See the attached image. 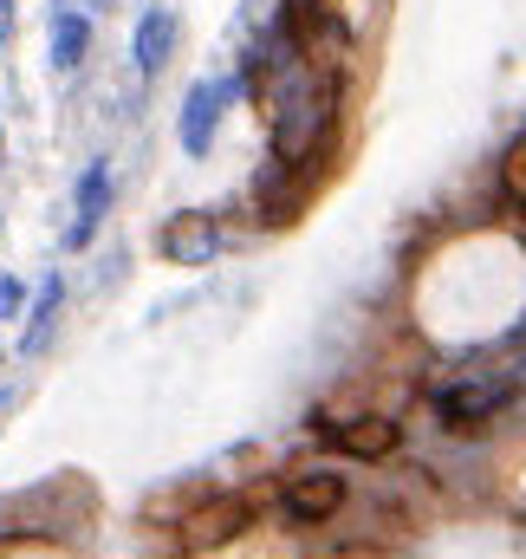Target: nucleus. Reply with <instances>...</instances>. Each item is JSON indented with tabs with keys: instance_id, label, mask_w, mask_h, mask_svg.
Segmentation results:
<instances>
[{
	"instance_id": "nucleus-15",
	"label": "nucleus",
	"mask_w": 526,
	"mask_h": 559,
	"mask_svg": "<svg viewBox=\"0 0 526 559\" xmlns=\"http://www.w3.org/2000/svg\"><path fill=\"white\" fill-rule=\"evenodd\" d=\"M85 7H105V0H85Z\"/></svg>"
},
{
	"instance_id": "nucleus-9",
	"label": "nucleus",
	"mask_w": 526,
	"mask_h": 559,
	"mask_svg": "<svg viewBox=\"0 0 526 559\" xmlns=\"http://www.w3.org/2000/svg\"><path fill=\"white\" fill-rule=\"evenodd\" d=\"M85 52H92V20H85L72 0H59V20H52V66H59V72H79Z\"/></svg>"
},
{
	"instance_id": "nucleus-7",
	"label": "nucleus",
	"mask_w": 526,
	"mask_h": 559,
	"mask_svg": "<svg viewBox=\"0 0 526 559\" xmlns=\"http://www.w3.org/2000/svg\"><path fill=\"white\" fill-rule=\"evenodd\" d=\"M105 209H111V163L98 156V163H85L79 195H72V228H65V248H72V254H79V248H92V235H98Z\"/></svg>"
},
{
	"instance_id": "nucleus-1",
	"label": "nucleus",
	"mask_w": 526,
	"mask_h": 559,
	"mask_svg": "<svg viewBox=\"0 0 526 559\" xmlns=\"http://www.w3.org/2000/svg\"><path fill=\"white\" fill-rule=\"evenodd\" d=\"M429 404H435V423H442V429L468 436V429H488V423L514 404V384H507L501 371H494V378H449V384L429 391Z\"/></svg>"
},
{
	"instance_id": "nucleus-6",
	"label": "nucleus",
	"mask_w": 526,
	"mask_h": 559,
	"mask_svg": "<svg viewBox=\"0 0 526 559\" xmlns=\"http://www.w3.org/2000/svg\"><path fill=\"white\" fill-rule=\"evenodd\" d=\"M319 436L338 455H351V462H391L396 449H403V423L391 411H358V417H338V423L319 417Z\"/></svg>"
},
{
	"instance_id": "nucleus-2",
	"label": "nucleus",
	"mask_w": 526,
	"mask_h": 559,
	"mask_svg": "<svg viewBox=\"0 0 526 559\" xmlns=\"http://www.w3.org/2000/svg\"><path fill=\"white\" fill-rule=\"evenodd\" d=\"M241 527H254V501H248V495H215V501L176 514V540H169V554H182V559L215 554V547H228Z\"/></svg>"
},
{
	"instance_id": "nucleus-17",
	"label": "nucleus",
	"mask_w": 526,
	"mask_h": 559,
	"mask_svg": "<svg viewBox=\"0 0 526 559\" xmlns=\"http://www.w3.org/2000/svg\"><path fill=\"white\" fill-rule=\"evenodd\" d=\"M0 150H7V138H0Z\"/></svg>"
},
{
	"instance_id": "nucleus-14",
	"label": "nucleus",
	"mask_w": 526,
	"mask_h": 559,
	"mask_svg": "<svg viewBox=\"0 0 526 559\" xmlns=\"http://www.w3.org/2000/svg\"><path fill=\"white\" fill-rule=\"evenodd\" d=\"M7 33H13V0H0V46H7Z\"/></svg>"
},
{
	"instance_id": "nucleus-13",
	"label": "nucleus",
	"mask_w": 526,
	"mask_h": 559,
	"mask_svg": "<svg viewBox=\"0 0 526 559\" xmlns=\"http://www.w3.org/2000/svg\"><path fill=\"white\" fill-rule=\"evenodd\" d=\"M20 306H26V286H20L13 274H0V319H13Z\"/></svg>"
},
{
	"instance_id": "nucleus-8",
	"label": "nucleus",
	"mask_w": 526,
	"mask_h": 559,
	"mask_svg": "<svg viewBox=\"0 0 526 559\" xmlns=\"http://www.w3.org/2000/svg\"><path fill=\"white\" fill-rule=\"evenodd\" d=\"M176 39H182V26H176V13L169 7H150L143 20H136V33H131V59H136V72L143 79H156L169 59H176Z\"/></svg>"
},
{
	"instance_id": "nucleus-16",
	"label": "nucleus",
	"mask_w": 526,
	"mask_h": 559,
	"mask_svg": "<svg viewBox=\"0 0 526 559\" xmlns=\"http://www.w3.org/2000/svg\"><path fill=\"white\" fill-rule=\"evenodd\" d=\"M0 521H7V508H0Z\"/></svg>"
},
{
	"instance_id": "nucleus-5",
	"label": "nucleus",
	"mask_w": 526,
	"mask_h": 559,
	"mask_svg": "<svg viewBox=\"0 0 526 559\" xmlns=\"http://www.w3.org/2000/svg\"><path fill=\"white\" fill-rule=\"evenodd\" d=\"M156 248H163L169 267H215L222 248H228V228H222V215H208V209H182V215L163 222Z\"/></svg>"
},
{
	"instance_id": "nucleus-11",
	"label": "nucleus",
	"mask_w": 526,
	"mask_h": 559,
	"mask_svg": "<svg viewBox=\"0 0 526 559\" xmlns=\"http://www.w3.org/2000/svg\"><path fill=\"white\" fill-rule=\"evenodd\" d=\"M0 559H65V547L46 534H13V540H0Z\"/></svg>"
},
{
	"instance_id": "nucleus-12",
	"label": "nucleus",
	"mask_w": 526,
	"mask_h": 559,
	"mask_svg": "<svg viewBox=\"0 0 526 559\" xmlns=\"http://www.w3.org/2000/svg\"><path fill=\"white\" fill-rule=\"evenodd\" d=\"M325 7H332V0H279V20H286V26L299 33V26H306V20H319Z\"/></svg>"
},
{
	"instance_id": "nucleus-18",
	"label": "nucleus",
	"mask_w": 526,
	"mask_h": 559,
	"mask_svg": "<svg viewBox=\"0 0 526 559\" xmlns=\"http://www.w3.org/2000/svg\"><path fill=\"white\" fill-rule=\"evenodd\" d=\"M0 404H7V397H0Z\"/></svg>"
},
{
	"instance_id": "nucleus-4",
	"label": "nucleus",
	"mask_w": 526,
	"mask_h": 559,
	"mask_svg": "<svg viewBox=\"0 0 526 559\" xmlns=\"http://www.w3.org/2000/svg\"><path fill=\"white\" fill-rule=\"evenodd\" d=\"M345 501H351V481H345L338 468H299V475L279 488V514H286L292 527H325V521L345 514Z\"/></svg>"
},
{
	"instance_id": "nucleus-10",
	"label": "nucleus",
	"mask_w": 526,
	"mask_h": 559,
	"mask_svg": "<svg viewBox=\"0 0 526 559\" xmlns=\"http://www.w3.org/2000/svg\"><path fill=\"white\" fill-rule=\"evenodd\" d=\"M59 312H65V280L52 274L39 286V299H33V319H26V332H20V358H33V352H46L52 345V325H59Z\"/></svg>"
},
{
	"instance_id": "nucleus-3",
	"label": "nucleus",
	"mask_w": 526,
	"mask_h": 559,
	"mask_svg": "<svg viewBox=\"0 0 526 559\" xmlns=\"http://www.w3.org/2000/svg\"><path fill=\"white\" fill-rule=\"evenodd\" d=\"M248 92V79L235 72V79H195L189 85V98H182V118H176V138L189 156H208L215 150V131H222V118H228V105Z\"/></svg>"
}]
</instances>
